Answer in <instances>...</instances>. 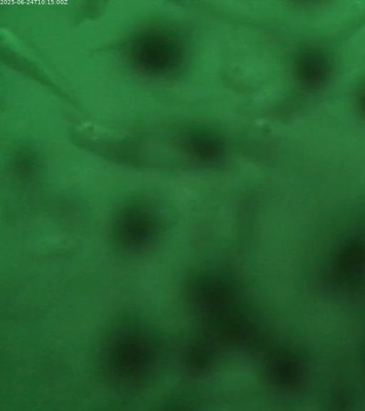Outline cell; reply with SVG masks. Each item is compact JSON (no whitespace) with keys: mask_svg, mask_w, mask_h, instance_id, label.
Segmentation results:
<instances>
[{"mask_svg":"<svg viewBox=\"0 0 365 411\" xmlns=\"http://www.w3.org/2000/svg\"><path fill=\"white\" fill-rule=\"evenodd\" d=\"M294 68L300 84L309 89L324 86L330 73V66L324 54L312 48L299 54Z\"/></svg>","mask_w":365,"mask_h":411,"instance_id":"obj_3","label":"cell"},{"mask_svg":"<svg viewBox=\"0 0 365 411\" xmlns=\"http://www.w3.org/2000/svg\"><path fill=\"white\" fill-rule=\"evenodd\" d=\"M190 143L194 153L204 159H215L223 151V142L213 131L200 128L192 132Z\"/></svg>","mask_w":365,"mask_h":411,"instance_id":"obj_4","label":"cell"},{"mask_svg":"<svg viewBox=\"0 0 365 411\" xmlns=\"http://www.w3.org/2000/svg\"><path fill=\"white\" fill-rule=\"evenodd\" d=\"M356 103L359 113L365 116V90L360 93Z\"/></svg>","mask_w":365,"mask_h":411,"instance_id":"obj_5","label":"cell"},{"mask_svg":"<svg viewBox=\"0 0 365 411\" xmlns=\"http://www.w3.org/2000/svg\"><path fill=\"white\" fill-rule=\"evenodd\" d=\"M140 64L148 70L165 73L179 68L184 58V49L180 38L163 30L149 34L139 48Z\"/></svg>","mask_w":365,"mask_h":411,"instance_id":"obj_2","label":"cell"},{"mask_svg":"<svg viewBox=\"0 0 365 411\" xmlns=\"http://www.w3.org/2000/svg\"><path fill=\"white\" fill-rule=\"evenodd\" d=\"M149 362L147 344L134 322L114 328L103 344V372L108 381L123 392H134L143 381Z\"/></svg>","mask_w":365,"mask_h":411,"instance_id":"obj_1","label":"cell"}]
</instances>
